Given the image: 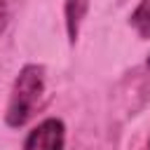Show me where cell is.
<instances>
[{"mask_svg": "<svg viewBox=\"0 0 150 150\" xmlns=\"http://www.w3.org/2000/svg\"><path fill=\"white\" fill-rule=\"evenodd\" d=\"M45 84H47V73H45L42 63L21 66V70L14 77L9 101L5 108V124L9 129H21L33 120V115L42 101Z\"/></svg>", "mask_w": 150, "mask_h": 150, "instance_id": "obj_1", "label": "cell"}, {"mask_svg": "<svg viewBox=\"0 0 150 150\" xmlns=\"http://www.w3.org/2000/svg\"><path fill=\"white\" fill-rule=\"evenodd\" d=\"M148 150H150V136H148Z\"/></svg>", "mask_w": 150, "mask_h": 150, "instance_id": "obj_7", "label": "cell"}, {"mask_svg": "<svg viewBox=\"0 0 150 150\" xmlns=\"http://www.w3.org/2000/svg\"><path fill=\"white\" fill-rule=\"evenodd\" d=\"M129 26L141 40H150V0H138L134 12L129 14Z\"/></svg>", "mask_w": 150, "mask_h": 150, "instance_id": "obj_4", "label": "cell"}, {"mask_svg": "<svg viewBox=\"0 0 150 150\" xmlns=\"http://www.w3.org/2000/svg\"><path fill=\"white\" fill-rule=\"evenodd\" d=\"M63 148H66V124L59 117H47L38 122L23 141V150H63Z\"/></svg>", "mask_w": 150, "mask_h": 150, "instance_id": "obj_2", "label": "cell"}, {"mask_svg": "<svg viewBox=\"0 0 150 150\" xmlns=\"http://www.w3.org/2000/svg\"><path fill=\"white\" fill-rule=\"evenodd\" d=\"M145 68L150 70V54H148V59H145Z\"/></svg>", "mask_w": 150, "mask_h": 150, "instance_id": "obj_6", "label": "cell"}, {"mask_svg": "<svg viewBox=\"0 0 150 150\" xmlns=\"http://www.w3.org/2000/svg\"><path fill=\"white\" fill-rule=\"evenodd\" d=\"M9 23V7H7V0H0V35L5 33Z\"/></svg>", "mask_w": 150, "mask_h": 150, "instance_id": "obj_5", "label": "cell"}, {"mask_svg": "<svg viewBox=\"0 0 150 150\" xmlns=\"http://www.w3.org/2000/svg\"><path fill=\"white\" fill-rule=\"evenodd\" d=\"M87 12H89V0H63V23H66V35L70 45L77 42Z\"/></svg>", "mask_w": 150, "mask_h": 150, "instance_id": "obj_3", "label": "cell"}]
</instances>
